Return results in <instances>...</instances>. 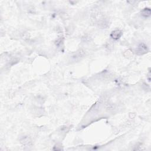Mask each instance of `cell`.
I'll list each match as a JSON object with an SVG mask.
<instances>
[{
    "instance_id": "1",
    "label": "cell",
    "mask_w": 151,
    "mask_h": 151,
    "mask_svg": "<svg viewBox=\"0 0 151 151\" xmlns=\"http://www.w3.org/2000/svg\"><path fill=\"white\" fill-rule=\"evenodd\" d=\"M148 51V47L146 44L142 43L138 45L137 47L136 50V54H139V55H142L145 53H147Z\"/></svg>"
},
{
    "instance_id": "2",
    "label": "cell",
    "mask_w": 151,
    "mask_h": 151,
    "mask_svg": "<svg viewBox=\"0 0 151 151\" xmlns=\"http://www.w3.org/2000/svg\"><path fill=\"white\" fill-rule=\"evenodd\" d=\"M122 32L119 30H116L115 31L111 32L110 34V37L111 38H113V40H118L120 38V37L122 36Z\"/></svg>"
},
{
    "instance_id": "3",
    "label": "cell",
    "mask_w": 151,
    "mask_h": 151,
    "mask_svg": "<svg viewBox=\"0 0 151 151\" xmlns=\"http://www.w3.org/2000/svg\"><path fill=\"white\" fill-rule=\"evenodd\" d=\"M21 143L24 146H30L31 145V141L28 136H24L21 139Z\"/></svg>"
},
{
    "instance_id": "4",
    "label": "cell",
    "mask_w": 151,
    "mask_h": 151,
    "mask_svg": "<svg viewBox=\"0 0 151 151\" xmlns=\"http://www.w3.org/2000/svg\"><path fill=\"white\" fill-rule=\"evenodd\" d=\"M150 8H145L141 11V14L142 16L145 17H148L150 16Z\"/></svg>"
}]
</instances>
